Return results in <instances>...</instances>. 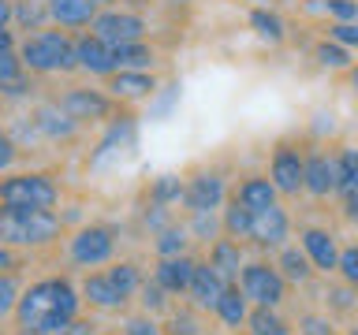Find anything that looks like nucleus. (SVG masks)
I'll list each match as a JSON object with an SVG mask.
<instances>
[{
	"label": "nucleus",
	"mask_w": 358,
	"mask_h": 335,
	"mask_svg": "<svg viewBox=\"0 0 358 335\" xmlns=\"http://www.w3.org/2000/svg\"><path fill=\"white\" fill-rule=\"evenodd\" d=\"M228 290V283H224V276L213 268L206 257H198V268H194V279H190V287H187V306H194L201 313H213L217 309V302L220 295Z\"/></svg>",
	"instance_id": "nucleus-18"
},
{
	"label": "nucleus",
	"mask_w": 358,
	"mask_h": 335,
	"mask_svg": "<svg viewBox=\"0 0 358 335\" xmlns=\"http://www.w3.org/2000/svg\"><path fill=\"white\" fill-rule=\"evenodd\" d=\"M329 38L332 41H340V45H347V49H358V19L355 22H329Z\"/></svg>",
	"instance_id": "nucleus-50"
},
{
	"label": "nucleus",
	"mask_w": 358,
	"mask_h": 335,
	"mask_svg": "<svg viewBox=\"0 0 358 335\" xmlns=\"http://www.w3.org/2000/svg\"><path fill=\"white\" fill-rule=\"evenodd\" d=\"M112 60H116V71H157L161 64V52L145 41H127V45H112Z\"/></svg>",
	"instance_id": "nucleus-27"
},
{
	"label": "nucleus",
	"mask_w": 358,
	"mask_h": 335,
	"mask_svg": "<svg viewBox=\"0 0 358 335\" xmlns=\"http://www.w3.org/2000/svg\"><path fill=\"white\" fill-rule=\"evenodd\" d=\"M116 250H120V231L112 223H78L67 239V261L83 272H94V268H105L116 261Z\"/></svg>",
	"instance_id": "nucleus-5"
},
{
	"label": "nucleus",
	"mask_w": 358,
	"mask_h": 335,
	"mask_svg": "<svg viewBox=\"0 0 358 335\" xmlns=\"http://www.w3.org/2000/svg\"><path fill=\"white\" fill-rule=\"evenodd\" d=\"M101 8V0H49V19L60 30H90Z\"/></svg>",
	"instance_id": "nucleus-22"
},
{
	"label": "nucleus",
	"mask_w": 358,
	"mask_h": 335,
	"mask_svg": "<svg viewBox=\"0 0 358 335\" xmlns=\"http://www.w3.org/2000/svg\"><path fill=\"white\" fill-rule=\"evenodd\" d=\"M75 52H78V71L90 78H105L116 71V60H112V45L101 41L94 30H78L75 34Z\"/></svg>",
	"instance_id": "nucleus-17"
},
{
	"label": "nucleus",
	"mask_w": 358,
	"mask_h": 335,
	"mask_svg": "<svg viewBox=\"0 0 358 335\" xmlns=\"http://www.w3.org/2000/svg\"><path fill=\"white\" fill-rule=\"evenodd\" d=\"M30 119H34V127H38L41 134V142H49V145H64V142H75L78 138V123L67 116V112L56 105V100H38V105L30 108Z\"/></svg>",
	"instance_id": "nucleus-16"
},
{
	"label": "nucleus",
	"mask_w": 358,
	"mask_h": 335,
	"mask_svg": "<svg viewBox=\"0 0 358 335\" xmlns=\"http://www.w3.org/2000/svg\"><path fill=\"white\" fill-rule=\"evenodd\" d=\"M52 100L78 123V127H105V123L123 108L105 86L97 89V86H90V82H86V86H67V89H60Z\"/></svg>",
	"instance_id": "nucleus-6"
},
{
	"label": "nucleus",
	"mask_w": 358,
	"mask_h": 335,
	"mask_svg": "<svg viewBox=\"0 0 358 335\" xmlns=\"http://www.w3.org/2000/svg\"><path fill=\"white\" fill-rule=\"evenodd\" d=\"M67 231L56 209H0V242L11 250H45Z\"/></svg>",
	"instance_id": "nucleus-3"
},
{
	"label": "nucleus",
	"mask_w": 358,
	"mask_h": 335,
	"mask_svg": "<svg viewBox=\"0 0 358 335\" xmlns=\"http://www.w3.org/2000/svg\"><path fill=\"white\" fill-rule=\"evenodd\" d=\"M246 27H250L254 38L262 41V45H268V49H280V45L287 41V19L280 15V8H268V4L250 8Z\"/></svg>",
	"instance_id": "nucleus-25"
},
{
	"label": "nucleus",
	"mask_w": 358,
	"mask_h": 335,
	"mask_svg": "<svg viewBox=\"0 0 358 335\" xmlns=\"http://www.w3.org/2000/svg\"><path fill=\"white\" fill-rule=\"evenodd\" d=\"M105 272H108V279L120 287V295L127 298V302L138 298V290H142V283H145V276H142V265H138V261H112Z\"/></svg>",
	"instance_id": "nucleus-34"
},
{
	"label": "nucleus",
	"mask_w": 358,
	"mask_h": 335,
	"mask_svg": "<svg viewBox=\"0 0 358 335\" xmlns=\"http://www.w3.org/2000/svg\"><path fill=\"white\" fill-rule=\"evenodd\" d=\"M22 67L38 78L52 75H75L78 71V52H75V34L60 27H45L38 34H22L19 38Z\"/></svg>",
	"instance_id": "nucleus-2"
},
{
	"label": "nucleus",
	"mask_w": 358,
	"mask_h": 335,
	"mask_svg": "<svg viewBox=\"0 0 358 335\" xmlns=\"http://www.w3.org/2000/svg\"><path fill=\"white\" fill-rule=\"evenodd\" d=\"M250 298L243 295V287L239 283H228V290L220 295V302H217V309H213V320L220 324L224 332H243L246 328V317H250Z\"/></svg>",
	"instance_id": "nucleus-24"
},
{
	"label": "nucleus",
	"mask_w": 358,
	"mask_h": 335,
	"mask_svg": "<svg viewBox=\"0 0 358 335\" xmlns=\"http://www.w3.org/2000/svg\"><path fill=\"white\" fill-rule=\"evenodd\" d=\"M336 161H340V183L358 190V145H340Z\"/></svg>",
	"instance_id": "nucleus-45"
},
{
	"label": "nucleus",
	"mask_w": 358,
	"mask_h": 335,
	"mask_svg": "<svg viewBox=\"0 0 358 335\" xmlns=\"http://www.w3.org/2000/svg\"><path fill=\"white\" fill-rule=\"evenodd\" d=\"M336 198H340V216H343L347 223H358V190L343 186Z\"/></svg>",
	"instance_id": "nucleus-51"
},
{
	"label": "nucleus",
	"mask_w": 358,
	"mask_h": 335,
	"mask_svg": "<svg viewBox=\"0 0 358 335\" xmlns=\"http://www.w3.org/2000/svg\"><path fill=\"white\" fill-rule=\"evenodd\" d=\"M239 287L250 298V306H268V309H284L287 290H291V283L276 268V261H265V257H254V261L243 265Z\"/></svg>",
	"instance_id": "nucleus-7"
},
{
	"label": "nucleus",
	"mask_w": 358,
	"mask_h": 335,
	"mask_svg": "<svg viewBox=\"0 0 358 335\" xmlns=\"http://www.w3.org/2000/svg\"><path fill=\"white\" fill-rule=\"evenodd\" d=\"M142 116L134 108H120L116 116H112L105 127H101V138L94 145V153H90V168H105L112 161H120V156H127L134 145H138V123Z\"/></svg>",
	"instance_id": "nucleus-8"
},
{
	"label": "nucleus",
	"mask_w": 358,
	"mask_h": 335,
	"mask_svg": "<svg viewBox=\"0 0 358 335\" xmlns=\"http://www.w3.org/2000/svg\"><path fill=\"white\" fill-rule=\"evenodd\" d=\"M34 89H38V75L22 71L19 78H11V82H0V97L4 100H30Z\"/></svg>",
	"instance_id": "nucleus-44"
},
{
	"label": "nucleus",
	"mask_w": 358,
	"mask_h": 335,
	"mask_svg": "<svg viewBox=\"0 0 358 335\" xmlns=\"http://www.w3.org/2000/svg\"><path fill=\"white\" fill-rule=\"evenodd\" d=\"M206 261H209V265L224 276V283H239L243 265L250 261V257H246V242L228 239V234H220L217 242H209V246H206Z\"/></svg>",
	"instance_id": "nucleus-21"
},
{
	"label": "nucleus",
	"mask_w": 358,
	"mask_h": 335,
	"mask_svg": "<svg viewBox=\"0 0 358 335\" xmlns=\"http://www.w3.org/2000/svg\"><path fill=\"white\" fill-rule=\"evenodd\" d=\"M295 332L299 335H340L336 332V320H332V313L329 309H306V313H299V320H295Z\"/></svg>",
	"instance_id": "nucleus-40"
},
{
	"label": "nucleus",
	"mask_w": 358,
	"mask_h": 335,
	"mask_svg": "<svg viewBox=\"0 0 358 335\" xmlns=\"http://www.w3.org/2000/svg\"><path fill=\"white\" fill-rule=\"evenodd\" d=\"M164 332L168 335H206V324H201V309L194 306H172V313H168L164 320Z\"/></svg>",
	"instance_id": "nucleus-37"
},
{
	"label": "nucleus",
	"mask_w": 358,
	"mask_h": 335,
	"mask_svg": "<svg viewBox=\"0 0 358 335\" xmlns=\"http://www.w3.org/2000/svg\"><path fill=\"white\" fill-rule=\"evenodd\" d=\"M134 302H138L142 313H153V317H168V313H172V295H168L153 276H145V283H142V290H138Z\"/></svg>",
	"instance_id": "nucleus-35"
},
{
	"label": "nucleus",
	"mask_w": 358,
	"mask_h": 335,
	"mask_svg": "<svg viewBox=\"0 0 358 335\" xmlns=\"http://www.w3.org/2000/svg\"><path fill=\"white\" fill-rule=\"evenodd\" d=\"M299 246L306 250V257L313 261V268H317V276H336V265H340V239H336L332 228H324V223H302Z\"/></svg>",
	"instance_id": "nucleus-14"
},
{
	"label": "nucleus",
	"mask_w": 358,
	"mask_h": 335,
	"mask_svg": "<svg viewBox=\"0 0 358 335\" xmlns=\"http://www.w3.org/2000/svg\"><path fill=\"white\" fill-rule=\"evenodd\" d=\"M64 186L52 172H8L0 175V209H56Z\"/></svg>",
	"instance_id": "nucleus-4"
},
{
	"label": "nucleus",
	"mask_w": 358,
	"mask_h": 335,
	"mask_svg": "<svg viewBox=\"0 0 358 335\" xmlns=\"http://www.w3.org/2000/svg\"><path fill=\"white\" fill-rule=\"evenodd\" d=\"M336 276H340L343 283L358 287V242L340 246V265H336Z\"/></svg>",
	"instance_id": "nucleus-46"
},
{
	"label": "nucleus",
	"mask_w": 358,
	"mask_h": 335,
	"mask_svg": "<svg viewBox=\"0 0 358 335\" xmlns=\"http://www.w3.org/2000/svg\"><path fill=\"white\" fill-rule=\"evenodd\" d=\"M19 156H22V145L15 142V134L8 127H0V175H8L19 164Z\"/></svg>",
	"instance_id": "nucleus-48"
},
{
	"label": "nucleus",
	"mask_w": 358,
	"mask_h": 335,
	"mask_svg": "<svg viewBox=\"0 0 358 335\" xmlns=\"http://www.w3.org/2000/svg\"><path fill=\"white\" fill-rule=\"evenodd\" d=\"M15 19V0H0V27H11Z\"/></svg>",
	"instance_id": "nucleus-54"
},
{
	"label": "nucleus",
	"mask_w": 358,
	"mask_h": 335,
	"mask_svg": "<svg viewBox=\"0 0 358 335\" xmlns=\"http://www.w3.org/2000/svg\"><path fill=\"white\" fill-rule=\"evenodd\" d=\"M324 309L336 313V317H351V313L358 309V287L351 283H329L324 287Z\"/></svg>",
	"instance_id": "nucleus-38"
},
{
	"label": "nucleus",
	"mask_w": 358,
	"mask_h": 335,
	"mask_svg": "<svg viewBox=\"0 0 358 335\" xmlns=\"http://www.w3.org/2000/svg\"><path fill=\"white\" fill-rule=\"evenodd\" d=\"M321 15L329 22H355L358 19V0H321Z\"/></svg>",
	"instance_id": "nucleus-47"
},
{
	"label": "nucleus",
	"mask_w": 358,
	"mask_h": 335,
	"mask_svg": "<svg viewBox=\"0 0 358 335\" xmlns=\"http://www.w3.org/2000/svg\"><path fill=\"white\" fill-rule=\"evenodd\" d=\"M56 335H101V332H97V320L94 317H75L71 324H64Z\"/></svg>",
	"instance_id": "nucleus-52"
},
{
	"label": "nucleus",
	"mask_w": 358,
	"mask_h": 335,
	"mask_svg": "<svg viewBox=\"0 0 358 335\" xmlns=\"http://www.w3.org/2000/svg\"><path fill=\"white\" fill-rule=\"evenodd\" d=\"M231 198L228 175L217 168H198L187 175V190H183V212H220Z\"/></svg>",
	"instance_id": "nucleus-9"
},
{
	"label": "nucleus",
	"mask_w": 358,
	"mask_h": 335,
	"mask_svg": "<svg viewBox=\"0 0 358 335\" xmlns=\"http://www.w3.org/2000/svg\"><path fill=\"white\" fill-rule=\"evenodd\" d=\"M11 27L27 30V34H38L45 27H52L49 0H15V19H11Z\"/></svg>",
	"instance_id": "nucleus-32"
},
{
	"label": "nucleus",
	"mask_w": 358,
	"mask_h": 335,
	"mask_svg": "<svg viewBox=\"0 0 358 335\" xmlns=\"http://www.w3.org/2000/svg\"><path fill=\"white\" fill-rule=\"evenodd\" d=\"M27 67H22V56H19V45H0V82H11L19 78Z\"/></svg>",
	"instance_id": "nucleus-49"
},
{
	"label": "nucleus",
	"mask_w": 358,
	"mask_h": 335,
	"mask_svg": "<svg viewBox=\"0 0 358 335\" xmlns=\"http://www.w3.org/2000/svg\"><path fill=\"white\" fill-rule=\"evenodd\" d=\"M310 56H313V64H317L321 71H336V75H343L347 67L355 64V60H351V49H347V45H340V41H332L329 34L313 41Z\"/></svg>",
	"instance_id": "nucleus-30"
},
{
	"label": "nucleus",
	"mask_w": 358,
	"mask_h": 335,
	"mask_svg": "<svg viewBox=\"0 0 358 335\" xmlns=\"http://www.w3.org/2000/svg\"><path fill=\"white\" fill-rule=\"evenodd\" d=\"M83 290L71 283V276H45L22 287V298L15 306V328H38L45 335H56L64 324H71L83 309Z\"/></svg>",
	"instance_id": "nucleus-1"
},
{
	"label": "nucleus",
	"mask_w": 358,
	"mask_h": 335,
	"mask_svg": "<svg viewBox=\"0 0 358 335\" xmlns=\"http://www.w3.org/2000/svg\"><path fill=\"white\" fill-rule=\"evenodd\" d=\"M11 335H45V332H38V328H11Z\"/></svg>",
	"instance_id": "nucleus-56"
},
{
	"label": "nucleus",
	"mask_w": 358,
	"mask_h": 335,
	"mask_svg": "<svg viewBox=\"0 0 358 335\" xmlns=\"http://www.w3.org/2000/svg\"><path fill=\"white\" fill-rule=\"evenodd\" d=\"M176 105H179V82H172V86H161L153 94V100H150V119H168L176 112Z\"/></svg>",
	"instance_id": "nucleus-43"
},
{
	"label": "nucleus",
	"mask_w": 358,
	"mask_h": 335,
	"mask_svg": "<svg viewBox=\"0 0 358 335\" xmlns=\"http://www.w3.org/2000/svg\"><path fill=\"white\" fill-rule=\"evenodd\" d=\"M120 335H168L164 332V324H161V317H153V313H127L123 317V324H120Z\"/></svg>",
	"instance_id": "nucleus-41"
},
{
	"label": "nucleus",
	"mask_w": 358,
	"mask_h": 335,
	"mask_svg": "<svg viewBox=\"0 0 358 335\" xmlns=\"http://www.w3.org/2000/svg\"><path fill=\"white\" fill-rule=\"evenodd\" d=\"M268 179L276 183L280 198H299L306 183V149H299L295 142H276V149L268 153Z\"/></svg>",
	"instance_id": "nucleus-11"
},
{
	"label": "nucleus",
	"mask_w": 358,
	"mask_h": 335,
	"mask_svg": "<svg viewBox=\"0 0 358 335\" xmlns=\"http://www.w3.org/2000/svg\"><path fill=\"white\" fill-rule=\"evenodd\" d=\"M78 290H83V302H86V306L97 309V313H123V309L131 306V302L120 295V287L108 279V272H97V268L83 276Z\"/></svg>",
	"instance_id": "nucleus-19"
},
{
	"label": "nucleus",
	"mask_w": 358,
	"mask_h": 335,
	"mask_svg": "<svg viewBox=\"0 0 358 335\" xmlns=\"http://www.w3.org/2000/svg\"><path fill=\"white\" fill-rule=\"evenodd\" d=\"M19 265H22L19 250H11V246L0 242V272H19Z\"/></svg>",
	"instance_id": "nucleus-53"
},
{
	"label": "nucleus",
	"mask_w": 358,
	"mask_h": 335,
	"mask_svg": "<svg viewBox=\"0 0 358 335\" xmlns=\"http://www.w3.org/2000/svg\"><path fill=\"white\" fill-rule=\"evenodd\" d=\"M101 86H105L123 108H131V105H142V100L150 105L153 94L164 82H161V75H157V71H112Z\"/></svg>",
	"instance_id": "nucleus-15"
},
{
	"label": "nucleus",
	"mask_w": 358,
	"mask_h": 335,
	"mask_svg": "<svg viewBox=\"0 0 358 335\" xmlns=\"http://www.w3.org/2000/svg\"><path fill=\"white\" fill-rule=\"evenodd\" d=\"M168 223H176V212L168 209V205H153V201H145V209L138 212V228L153 239L157 231L168 228Z\"/></svg>",
	"instance_id": "nucleus-42"
},
{
	"label": "nucleus",
	"mask_w": 358,
	"mask_h": 335,
	"mask_svg": "<svg viewBox=\"0 0 358 335\" xmlns=\"http://www.w3.org/2000/svg\"><path fill=\"white\" fill-rule=\"evenodd\" d=\"M187 231H190V239L201 242V246H209V242H217L224 228H220V212H187Z\"/></svg>",
	"instance_id": "nucleus-36"
},
{
	"label": "nucleus",
	"mask_w": 358,
	"mask_h": 335,
	"mask_svg": "<svg viewBox=\"0 0 358 335\" xmlns=\"http://www.w3.org/2000/svg\"><path fill=\"white\" fill-rule=\"evenodd\" d=\"M19 298H22L19 272H0V324H4V320H15Z\"/></svg>",
	"instance_id": "nucleus-39"
},
{
	"label": "nucleus",
	"mask_w": 358,
	"mask_h": 335,
	"mask_svg": "<svg viewBox=\"0 0 358 335\" xmlns=\"http://www.w3.org/2000/svg\"><path fill=\"white\" fill-rule=\"evenodd\" d=\"M194 268H198V257L194 253H179V257H157L153 265V279L161 283L172 298H183L190 279H194Z\"/></svg>",
	"instance_id": "nucleus-20"
},
{
	"label": "nucleus",
	"mask_w": 358,
	"mask_h": 335,
	"mask_svg": "<svg viewBox=\"0 0 358 335\" xmlns=\"http://www.w3.org/2000/svg\"><path fill=\"white\" fill-rule=\"evenodd\" d=\"M343 335H358V320H351V328H347Z\"/></svg>",
	"instance_id": "nucleus-57"
},
{
	"label": "nucleus",
	"mask_w": 358,
	"mask_h": 335,
	"mask_svg": "<svg viewBox=\"0 0 358 335\" xmlns=\"http://www.w3.org/2000/svg\"><path fill=\"white\" fill-rule=\"evenodd\" d=\"M246 335H295V324H291L280 309L268 306H254L250 317H246Z\"/></svg>",
	"instance_id": "nucleus-29"
},
{
	"label": "nucleus",
	"mask_w": 358,
	"mask_h": 335,
	"mask_svg": "<svg viewBox=\"0 0 358 335\" xmlns=\"http://www.w3.org/2000/svg\"><path fill=\"white\" fill-rule=\"evenodd\" d=\"M235 335H246V332H235Z\"/></svg>",
	"instance_id": "nucleus-59"
},
{
	"label": "nucleus",
	"mask_w": 358,
	"mask_h": 335,
	"mask_svg": "<svg viewBox=\"0 0 358 335\" xmlns=\"http://www.w3.org/2000/svg\"><path fill=\"white\" fill-rule=\"evenodd\" d=\"M291 231H295V220L284 205H273L265 212H254V228H250V246L262 253H276L280 246L291 242Z\"/></svg>",
	"instance_id": "nucleus-13"
},
{
	"label": "nucleus",
	"mask_w": 358,
	"mask_h": 335,
	"mask_svg": "<svg viewBox=\"0 0 358 335\" xmlns=\"http://www.w3.org/2000/svg\"><path fill=\"white\" fill-rule=\"evenodd\" d=\"M183 190H187V175L179 172H161L150 179V186H145V201H153V205H183Z\"/></svg>",
	"instance_id": "nucleus-28"
},
{
	"label": "nucleus",
	"mask_w": 358,
	"mask_h": 335,
	"mask_svg": "<svg viewBox=\"0 0 358 335\" xmlns=\"http://www.w3.org/2000/svg\"><path fill=\"white\" fill-rule=\"evenodd\" d=\"M343 190L340 183V161H336L332 149L324 145H310L306 149V183H302V194L313 201H329Z\"/></svg>",
	"instance_id": "nucleus-12"
},
{
	"label": "nucleus",
	"mask_w": 358,
	"mask_h": 335,
	"mask_svg": "<svg viewBox=\"0 0 358 335\" xmlns=\"http://www.w3.org/2000/svg\"><path fill=\"white\" fill-rule=\"evenodd\" d=\"M97 34L101 41H108V45H127V41H145L150 38V19L142 15V11H134V8H101V15L94 19V27H90Z\"/></svg>",
	"instance_id": "nucleus-10"
},
{
	"label": "nucleus",
	"mask_w": 358,
	"mask_h": 335,
	"mask_svg": "<svg viewBox=\"0 0 358 335\" xmlns=\"http://www.w3.org/2000/svg\"><path fill=\"white\" fill-rule=\"evenodd\" d=\"M220 228L228 239H239V242H250V228H254V212L243 205L239 198H228V205L220 209Z\"/></svg>",
	"instance_id": "nucleus-31"
},
{
	"label": "nucleus",
	"mask_w": 358,
	"mask_h": 335,
	"mask_svg": "<svg viewBox=\"0 0 358 335\" xmlns=\"http://www.w3.org/2000/svg\"><path fill=\"white\" fill-rule=\"evenodd\" d=\"M276 268L284 272V279L291 287H310L313 279H317V268H313V261L306 257V250H302L299 242H287L276 250Z\"/></svg>",
	"instance_id": "nucleus-26"
},
{
	"label": "nucleus",
	"mask_w": 358,
	"mask_h": 335,
	"mask_svg": "<svg viewBox=\"0 0 358 335\" xmlns=\"http://www.w3.org/2000/svg\"><path fill=\"white\" fill-rule=\"evenodd\" d=\"M4 105H8V100H4V97H0V112H4Z\"/></svg>",
	"instance_id": "nucleus-58"
},
{
	"label": "nucleus",
	"mask_w": 358,
	"mask_h": 335,
	"mask_svg": "<svg viewBox=\"0 0 358 335\" xmlns=\"http://www.w3.org/2000/svg\"><path fill=\"white\" fill-rule=\"evenodd\" d=\"M190 231H187V223H168L164 231H157L153 234V257H179V253H190Z\"/></svg>",
	"instance_id": "nucleus-33"
},
{
	"label": "nucleus",
	"mask_w": 358,
	"mask_h": 335,
	"mask_svg": "<svg viewBox=\"0 0 358 335\" xmlns=\"http://www.w3.org/2000/svg\"><path fill=\"white\" fill-rule=\"evenodd\" d=\"M343 82H347V89H351V94H358V64H351L343 71Z\"/></svg>",
	"instance_id": "nucleus-55"
},
{
	"label": "nucleus",
	"mask_w": 358,
	"mask_h": 335,
	"mask_svg": "<svg viewBox=\"0 0 358 335\" xmlns=\"http://www.w3.org/2000/svg\"><path fill=\"white\" fill-rule=\"evenodd\" d=\"M231 198H239L250 212H265V209H273V205H280V190H276V183L268 179V172L262 175V172H254V175H243L239 183H235V190H231Z\"/></svg>",
	"instance_id": "nucleus-23"
}]
</instances>
